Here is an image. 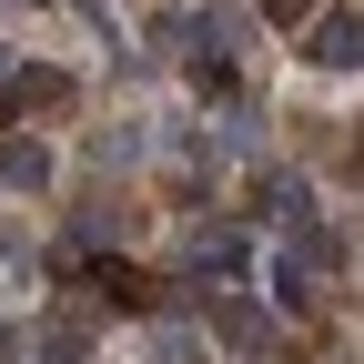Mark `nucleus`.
I'll use <instances>...</instances> for the list:
<instances>
[{"label":"nucleus","instance_id":"2","mask_svg":"<svg viewBox=\"0 0 364 364\" xmlns=\"http://www.w3.org/2000/svg\"><path fill=\"white\" fill-rule=\"evenodd\" d=\"M213 334H223V344H233V354H263V344H273V314L233 294V304H213Z\"/></svg>","mask_w":364,"mask_h":364},{"label":"nucleus","instance_id":"4","mask_svg":"<svg viewBox=\"0 0 364 364\" xmlns=\"http://www.w3.org/2000/svg\"><path fill=\"white\" fill-rule=\"evenodd\" d=\"M314 61H324V71H354V61H364V21H344V11L314 21Z\"/></svg>","mask_w":364,"mask_h":364},{"label":"nucleus","instance_id":"1","mask_svg":"<svg viewBox=\"0 0 364 364\" xmlns=\"http://www.w3.org/2000/svg\"><path fill=\"white\" fill-rule=\"evenodd\" d=\"M0 91H11V112H71V71H51V61H31V71H11Z\"/></svg>","mask_w":364,"mask_h":364},{"label":"nucleus","instance_id":"6","mask_svg":"<svg viewBox=\"0 0 364 364\" xmlns=\"http://www.w3.org/2000/svg\"><path fill=\"white\" fill-rule=\"evenodd\" d=\"M314 11V0H263V21H304Z\"/></svg>","mask_w":364,"mask_h":364},{"label":"nucleus","instance_id":"5","mask_svg":"<svg viewBox=\"0 0 364 364\" xmlns=\"http://www.w3.org/2000/svg\"><path fill=\"white\" fill-rule=\"evenodd\" d=\"M0 182L11 193H41L51 182V142H0Z\"/></svg>","mask_w":364,"mask_h":364},{"label":"nucleus","instance_id":"3","mask_svg":"<svg viewBox=\"0 0 364 364\" xmlns=\"http://www.w3.org/2000/svg\"><path fill=\"white\" fill-rule=\"evenodd\" d=\"M91 284H102V304H122V314H152V304H162L142 263H91Z\"/></svg>","mask_w":364,"mask_h":364}]
</instances>
